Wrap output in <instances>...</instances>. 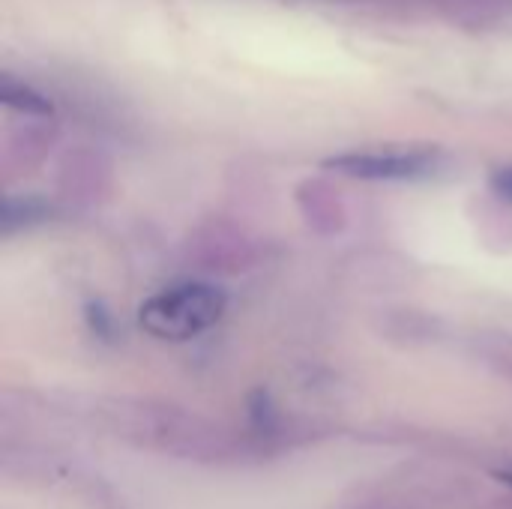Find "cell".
Instances as JSON below:
<instances>
[{
  "instance_id": "obj_1",
  "label": "cell",
  "mask_w": 512,
  "mask_h": 509,
  "mask_svg": "<svg viewBox=\"0 0 512 509\" xmlns=\"http://www.w3.org/2000/svg\"><path fill=\"white\" fill-rule=\"evenodd\" d=\"M225 294L204 282H183L174 288H165L141 303L138 324L165 342H186L210 327L225 315Z\"/></svg>"
},
{
  "instance_id": "obj_2",
  "label": "cell",
  "mask_w": 512,
  "mask_h": 509,
  "mask_svg": "<svg viewBox=\"0 0 512 509\" xmlns=\"http://www.w3.org/2000/svg\"><path fill=\"white\" fill-rule=\"evenodd\" d=\"M327 168L354 180H417L435 168L432 153L393 150V153H342L327 159Z\"/></svg>"
},
{
  "instance_id": "obj_3",
  "label": "cell",
  "mask_w": 512,
  "mask_h": 509,
  "mask_svg": "<svg viewBox=\"0 0 512 509\" xmlns=\"http://www.w3.org/2000/svg\"><path fill=\"white\" fill-rule=\"evenodd\" d=\"M0 99H3V105L24 111V114H42V117L51 114V102L42 93H36L30 84H21L9 75L0 81Z\"/></svg>"
},
{
  "instance_id": "obj_4",
  "label": "cell",
  "mask_w": 512,
  "mask_h": 509,
  "mask_svg": "<svg viewBox=\"0 0 512 509\" xmlns=\"http://www.w3.org/2000/svg\"><path fill=\"white\" fill-rule=\"evenodd\" d=\"M492 189H495L504 201H510L512 204V165L498 168V171L492 174Z\"/></svg>"
}]
</instances>
